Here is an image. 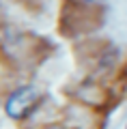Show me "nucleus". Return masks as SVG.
<instances>
[{"label": "nucleus", "mask_w": 127, "mask_h": 129, "mask_svg": "<svg viewBox=\"0 0 127 129\" xmlns=\"http://www.w3.org/2000/svg\"><path fill=\"white\" fill-rule=\"evenodd\" d=\"M37 101H39V92H37L32 86H22L15 92H11V97L7 99L5 110H7V114H9L11 118L22 120V118H26V116L35 110Z\"/></svg>", "instance_id": "f257e3e1"}, {"label": "nucleus", "mask_w": 127, "mask_h": 129, "mask_svg": "<svg viewBox=\"0 0 127 129\" xmlns=\"http://www.w3.org/2000/svg\"><path fill=\"white\" fill-rule=\"evenodd\" d=\"M47 129H63V127H47Z\"/></svg>", "instance_id": "7ed1b4c3"}, {"label": "nucleus", "mask_w": 127, "mask_h": 129, "mask_svg": "<svg viewBox=\"0 0 127 129\" xmlns=\"http://www.w3.org/2000/svg\"><path fill=\"white\" fill-rule=\"evenodd\" d=\"M82 2H88V5H101V2H106V0H82Z\"/></svg>", "instance_id": "f03ea898"}]
</instances>
